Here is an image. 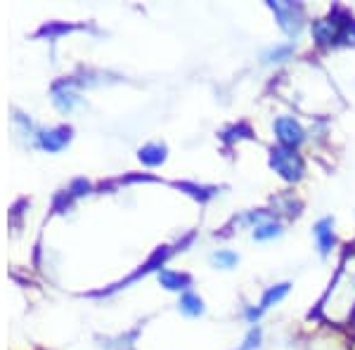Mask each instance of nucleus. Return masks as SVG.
Listing matches in <instances>:
<instances>
[{"instance_id":"f8f14e48","label":"nucleus","mask_w":355,"mask_h":350,"mask_svg":"<svg viewBox=\"0 0 355 350\" xmlns=\"http://www.w3.org/2000/svg\"><path fill=\"white\" fill-rule=\"evenodd\" d=\"M291 53H294V45H291V43L275 45V48H270V50H266V53H263V62H266V64H277V62L289 60Z\"/></svg>"},{"instance_id":"0eeeda50","label":"nucleus","mask_w":355,"mask_h":350,"mask_svg":"<svg viewBox=\"0 0 355 350\" xmlns=\"http://www.w3.org/2000/svg\"><path fill=\"white\" fill-rule=\"evenodd\" d=\"M159 282L171 291H185L190 286V277L182 272H173V270H162L159 272Z\"/></svg>"},{"instance_id":"4468645a","label":"nucleus","mask_w":355,"mask_h":350,"mask_svg":"<svg viewBox=\"0 0 355 350\" xmlns=\"http://www.w3.org/2000/svg\"><path fill=\"white\" fill-rule=\"evenodd\" d=\"M261 341H263V329H261L259 324H256V326H251V331L246 334L244 343L237 350H256V348L261 346Z\"/></svg>"},{"instance_id":"7ed1b4c3","label":"nucleus","mask_w":355,"mask_h":350,"mask_svg":"<svg viewBox=\"0 0 355 350\" xmlns=\"http://www.w3.org/2000/svg\"><path fill=\"white\" fill-rule=\"evenodd\" d=\"M270 166L275 168V173H279L289 182H299L303 177V161L299 154H296V149H287V147L272 149Z\"/></svg>"},{"instance_id":"9b49d317","label":"nucleus","mask_w":355,"mask_h":350,"mask_svg":"<svg viewBox=\"0 0 355 350\" xmlns=\"http://www.w3.org/2000/svg\"><path fill=\"white\" fill-rule=\"evenodd\" d=\"M166 159V147L164 145H147L140 149V161L147 166H159Z\"/></svg>"},{"instance_id":"ddd939ff","label":"nucleus","mask_w":355,"mask_h":350,"mask_svg":"<svg viewBox=\"0 0 355 350\" xmlns=\"http://www.w3.org/2000/svg\"><path fill=\"white\" fill-rule=\"evenodd\" d=\"M211 263H214L216 268H220V270H232V268H237L239 256L234 254V251H230V249H220V251H216V254L211 256Z\"/></svg>"},{"instance_id":"1a4fd4ad","label":"nucleus","mask_w":355,"mask_h":350,"mask_svg":"<svg viewBox=\"0 0 355 350\" xmlns=\"http://www.w3.org/2000/svg\"><path fill=\"white\" fill-rule=\"evenodd\" d=\"M69 135H71V130H69V128L53 130V133H43L41 147L48 149V152H57V149H62L69 142Z\"/></svg>"},{"instance_id":"9d476101","label":"nucleus","mask_w":355,"mask_h":350,"mask_svg":"<svg viewBox=\"0 0 355 350\" xmlns=\"http://www.w3.org/2000/svg\"><path fill=\"white\" fill-rule=\"evenodd\" d=\"M289 286H291L289 282H282V284L270 286V289H268L266 294H263V298H261V308H263V310H268V308L277 306V303L289 294Z\"/></svg>"},{"instance_id":"39448f33","label":"nucleus","mask_w":355,"mask_h":350,"mask_svg":"<svg viewBox=\"0 0 355 350\" xmlns=\"http://www.w3.org/2000/svg\"><path fill=\"white\" fill-rule=\"evenodd\" d=\"M313 237H315V244H318L320 254H322V256H329V254H331V249H334V244H336L334 220H331V218H322V220L315 222Z\"/></svg>"},{"instance_id":"423d86ee","label":"nucleus","mask_w":355,"mask_h":350,"mask_svg":"<svg viewBox=\"0 0 355 350\" xmlns=\"http://www.w3.org/2000/svg\"><path fill=\"white\" fill-rule=\"evenodd\" d=\"M279 234H282V222H277V220H263V222H259V225L254 227L251 237H254L256 242H272V239H277Z\"/></svg>"},{"instance_id":"20e7f679","label":"nucleus","mask_w":355,"mask_h":350,"mask_svg":"<svg viewBox=\"0 0 355 350\" xmlns=\"http://www.w3.org/2000/svg\"><path fill=\"white\" fill-rule=\"evenodd\" d=\"M275 135H277L279 145L287 149H296L306 142V130H303V125L291 116L275 119Z\"/></svg>"},{"instance_id":"f03ea898","label":"nucleus","mask_w":355,"mask_h":350,"mask_svg":"<svg viewBox=\"0 0 355 350\" xmlns=\"http://www.w3.org/2000/svg\"><path fill=\"white\" fill-rule=\"evenodd\" d=\"M270 10L279 19V28L289 38H299V33L306 26V10L299 3H270Z\"/></svg>"},{"instance_id":"6e6552de","label":"nucleus","mask_w":355,"mask_h":350,"mask_svg":"<svg viewBox=\"0 0 355 350\" xmlns=\"http://www.w3.org/2000/svg\"><path fill=\"white\" fill-rule=\"evenodd\" d=\"M178 308H180V313L187 315V317H199V315H204V301L197 294H192V291H185V294L180 296Z\"/></svg>"},{"instance_id":"f257e3e1","label":"nucleus","mask_w":355,"mask_h":350,"mask_svg":"<svg viewBox=\"0 0 355 350\" xmlns=\"http://www.w3.org/2000/svg\"><path fill=\"white\" fill-rule=\"evenodd\" d=\"M313 36L322 48H336V45H355V19L346 10H334L327 19L315 21Z\"/></svg>"},{"instance_id":"2eb2a0df","label":"nucleus","mask_w":355,"mask_h":350,"mask_svg":"<svg viewBox=\"0 0 355 350\" xmlns=\"http://www.w3.org/2000/svg\"><path fill=\"white\" fill-rule=\"evenodd\" d=\"M263 313H266V310H263L261 306L259 308H256V306H246L244 308V317H246V322H249V324H259V320L263 317Z\"/></svg>"}]
</instances>
